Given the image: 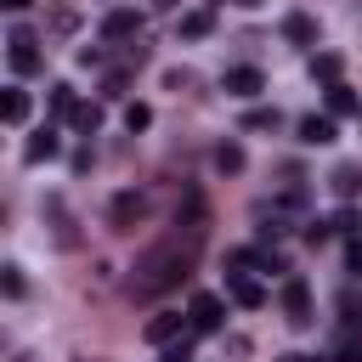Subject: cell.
<instances>
[{
	"label": "cell",
	"instance_id": "obj_23",
	"mask_svg": "<svg viewBox=\"0 0 362 362\" xmlns=\"http://www.w3.org/2000/svg\"><path fill=\"white\" fill-rule=\"evenodd\" d=\"M243 124H249V130H266V124H277V113H272V107H255V113H243Z\"/></svg>",
	"mask_w": 362,
	"mask_h": 362
},
{
	"label": "cell",
	"instance_id": "obj_26",
	"mask_svg": "<svg viewBox=\"0 0 362 362\" xmlns=\"http://www.w3.org/2000/svg\"><path fill=\"white\" fill-rule=\"evenodd\" d=\"M334 362H362V339H356V334H351V339H345V345H339V356H334Z\"/></svg>",
	"mask_w": 362,
	"mask_h": 362
},
{
	"label": "cell",
	"instance_id": "obj_32",
	"mask_svg": "<svg viewBox=\"0 0 362 362\" xmlns=\"http://www.w3.org/2000/svg\"><path fill=\"white\" fill-rule=\"evenodd\" d=\"M283 362H305V356H283Z\"/></svg>",
	"mask_w": 362,
	"mask_h": 362
},
{
	"label": "cell",
	"instance_id": "obj_22",
	"mask_svg": "<svg viewBox=\"0 0 362 362\" xmlns=\"http://www.w3.org/2000/svg\"><path fill=\"white\" fill-rule=\"evenodd\" d=\"M124 124H130V130H147V124H153V107H147V102H130V107H124Z\"/></svg>",
	"mask_w": 362,
	"mask_h": 362
},
{
	"label": "cell",
	"instance_id": "obj_28",
	"mask_svg": "<svg viewBox=\"0 0 362 362\" xmlns=\"http://www.w3.org/2000/svg\"><path fill=\"white\" fill-rule=\"evenodd\" d=\"M328 232H334V226H328V221H305V243H322V238H328Z\"/></svg>",
	"mask_w": 362,
	"mask_h": 362
},
{
	"label": "cell",
	"instance_id": "obj_2",
	"mask_svg": "<svg viewBox=\"0 0 362 362\" xmlns=\"http://www.w3.org/2000/svg\"><path fill=\"white\" fill-rule=\"evenodd\" d=\"M6 45H11V51H6V57H11V74H40V62H45V57H40L34 28H23V23H17V28L6 34Z\"/></svg>",
	"mask_w": 362,
	"mask_h": 362
},
{
	"label": "cell",
	"instance_id": "obj_11",
	"mask_svg": "<svg viewBox=\"0 0 362 362\" xmlns=\"http://www.w3.org/2000/svg\"><path fill=\"white\" fill-rule=\"evenodd\" d=\"M283 34H288L294 45H317V23H311L305 11H294V17H283Z\"/></svg>",
	"mask_w": 362,
	"mask_h": 362
},
{
	"label": "cell",
	"instance_id": "obj_25",
	"mask_svg": "<svg viewBox=\"0 0 362 362\" xmlns=\"http://www.w3.org/2000/svg\"><path fill=\"white\" fill-rule=\"evenodd\" d=\"M164 362H192V345H187V339H170V345H164Z\"/></svg>",
	"mask_w": 362,
	"mask_h": 362
},
{
	"label": "cell",
	"instance_id": "obj_17",
	"mask_svg": "<svg viewBox=\"0 0 362 362\" xmlns=\"http://www.w3.org/2000/svg\"><path fill=\"white\" fill-rule=\"evenodd\" d=\"M23 158H28V164H40V158H57V136H51V130H40V136L23 147Z\"/></svg>",
	"mask_w": 362,
	"mask_h": 362
},
{
	"label": "cell",
	"instance_id": "obj_9",
	"mask_svg": "<svg viewBox=\"0 0 362 362\" xmlns=\"http://www.w3.org/2000/svg\"><path fill=\"white\" fill-rule=\"evenodd\" d=\"M147 339H153V345H170V339H181V317H175V311H158V317H147Z\"/></svg>",
	"mask_w": 362,
	"mask_h": 362
},
{
	"label": "cell",
	"instance_id": "obj_5",
	"mask_svg": "<svg viewBox=\"0 0 362 362\" xmlns=\"http://www.w3.org/2000/svg\"><path fill=\"white\" fill-rule=\"evenodd\" d=\"M226 294H232L243 311H260V305H266V288H260V283H255L243 266H238V272H226Z\"/></svg>",
	"mask_w": 362,
	"mask_h": 362
},
{
	"label": "cell",
	"instance_id": "obj_21",
	"mask_svg": "<svg viewBox=\"0 0 362 362\" xmlns=\"http://www.w3.org/2000/svg\"><path fill=\"white\" fill-rule=\"evenodd\" d=\"M74 124H79V130L90 136V130L102 124V107H96V102H79V113H74Z\"/></svg>",
	"mask_w": 362,
	"mask_h": 362
},
{
	"label": "cell",
	"instance_id": "obj_30",
	"mask_svg": "<svg viewBox=\"0 0 362 362\" xmlns=\"http://www.w3.org/2000/svg\"><path fill=\"white\" fill-rule=\"evenodd\" d=\"M0 6H6V11H23V6H34V0H0Z\"/></svg>",
	"mask_w": 362,
	"mask_h": 362
},
{
	"label": "cell",
	"instance_id": "obj_33",
	"mask_svg": "<svg viewBox=\"0 0 362 362\" xmlns=\"http://www.w3.org/2000/svg\"><path fill=\"white\" fill-rule=\"evenodd\" d=\"M238 6H260V0H238Z\"/></svg>",
	"mask_w": 362,
	"mask_h": 362
},
{
	"label": "cell",
	"instance_id": "obj_27",
	"mask_svg": "<svg viewBox=\"0 0 362 362\" xmlns=\"http://www.w3.org/2000/svg\"><path fill=\"white\" fill-rule=\"evenodd\" d=\"M334 232H351V238H356V209H339V215H334Z\"/></svg>",
	"mask_w": 362,
	"mask_h": 362
},
{
	"label": "cell",
	"instance_id": "obj_15",
	"mask_svg": "<svg viewBox=\"0 0 362 362\" xmlns=\"http://www.w3.org/2000/svg\"><path fill=\"white\" fill-rule=\"evenodd\" d=\"M215 170H221V175H238V170H243V147H238V141H221V147H215Z\"/></svg>",
	"mask_w": 362,
	"mask_h": 362
},
{
	"label": "cell",
	"instance_id": "obj_7",
	"mask_svg": "<svg viewBox=\"0 0 362 362\" xmlns=\"http://www.w3.org/2000/svg\"><path fill=\"white\" fill-rule=\"evenodd\" d=\"M221 85H226V96H260L266 90V74L260 68H226Z\"/></svg>",
	"mask_w": 362,
	"mask_h": 362
},
{
	"label": "cell",
	"instance_id": "obj_1",
	"mask_svg": "<svg viewBox=\"0 0 362 362\" xmlns=\"http://www.w3.org/2000/svg\"><path fill=\"white\" fill-rule=\"evenodd\" d=\"M187 232H170L164 243H153L141 260H136V277H130V294H141V300H153V294H164V288H175L187 272H192V255H198V238H204V226H198V215L192 221H181Z\"/></svg>",
	"mask_w": 362,
	"mask_h": 362
},
{
	"label": "cell",
	"instance_id": "obj_12",
	"mask_svg": "<svg viewBox=\"0 0 362 362\" xmlns=\"http://www.w3.org/2000/svg\"><path fill=\"white\" fill-rule=\"evenodd\" d=\"M339 113H362V102H356L351 85H328V119H339Z\"/></svg>",
	"mask_w": 362,
	"mask_h": 362
},
{
	"label": "cell",
	"instance_id": "obj_6",
	"mask_svg": "<svg viewBox=\"0 0 362 362\" xmlns=\"http://www.w3.org/2000/svg\"><path fill=\"white\" fill-rule=\"evenodd\" d=\"M141 215H147V198H141V192H119V198H113V209H107V221H113L119 232H130Z\"/></svg>",
	"mask_w": 362,
	"mask_h": 362
},
{
	"label": "cell",
	"instance_id": "obj_19",
	"mask_svg": "<svg viewBox=\"0 0 362 362\" xmlns=\"http://www.w3.org/2000/svg\"><path fill=\"white\" fill-rule=\"evenodd\" d=\"M334 192H339V198H356V192H362V170H351V164L334 170Z\"/></svg>",
	"mask_w": 362,
	"mask_h": 362
},
{
	"label": "cell",
	"instance_id": "obj_24",
	"mask_svg": "<svg viewBox=\"0 0 362 362\" xmlns=\"http://www.w3.org/2000/svg\"><path fill=\"white\" fill-rule=\"evenodd\" d=\"M0 288L17 300V294H23V272H17V266H6V272H0Z\"/></svg>",
	"mask_w": 362,
	"mask_h": 362
},
{
	"label": "cell",
	"instance_id": "obj_31",
	"mask_svg": "<svg viewBox=\"0 0 362 362\" xmlns=\"http://www.w3.org/2000/svg\"><path fill=\"white\" fill-rule=\"evenodd\" d=\"M147 6H175V0H147Z\"/></svg>",
	"mask_w": 362,
	"mask_h": 362
},
{
	"label": "cell",
	"instance_id": "obj_4",
	"mask_svg": "<svg viewBox=\"0 0 362 362\" xmlns=\"http://www.w3.org/2000/svg\"><path fill=\"white\" fill-rule=\"evenodd\" d=\"M283 317H288V328H311V288H305V277H283Z\"/></svg>",
	"mask_w": 362,
	"mask_h": 362
},
{
	"label": "cell",
	"instance_id": "obj_20",
	"mask_svg": "<svg viewBox=\"0 0 362 362\" xmlns=\"http://www.w3.org/2000/svg\"><path fill=\"white\" fill-rule=\"evenodd\" d=\"M209 34V11H187L181 17V40H204Z\"/></svg>",
	"mask_w": 362,
	"mask_h": 362
},
{
	"label": "cell",
	"instance_id": "obj_16",
	"mask_svg": "<svg viewBox=\"0 0 362 362\" xmlns=\"http://www.w3.org/2000/svg\"><path fill=\"white\" fill-rule=\"evenodd\" d=\"M51 113H57V119H74V113H79L74 85H51Z\"/></svg>",
	"mask_w": 362,
	"mask_h": 362
},
{
	"label": "cell",
	"instance_id": "obj_8",
	"mask_svg": "<svg viewBox=\"0 0 362 362\" xmlns=\"http://www.w3.org/2000/svg\"><path fill=\"white\" fill-rule=\"evenodd\" d=\"M187 317H192V328H198V334H215V328H221V300H215V294H192Z\"/></svg>",
	"mask_w": 362,
	"mask_h": 362
},
{
	"label": "cell",
	"instance_id": "obj_29",
	"mask_svg": "<svg viewBox=\"0 0 362 362\" xmlns=\"http://www.w3.org/2000/svg\"><path fill=\"white\" fill-rule=\"evenodd\" d=\"M345 266H351V272H362V238H351V249H345Z\"/></svg>",
	"mask_w": 362,
	"mask_h": 362
},
{
	"label": "cell",
	"instance_id": "obj_3",
	"mask_svg": "<svg viewBox=\"0 0 362 362\" xmlns=\"http://www.w3.org/2000/svg\"><path fill=\"white\" fill-rule=\"evenodd\" d=\"M141 28H147V17H141L136 6H113V11L102 17V40H113V45H124V40H141Z\"/></svg>",
	"mask_w": 362,
	"mask_h": 362
},
{
	"label": "cell",
	"instance_id": "obj_18",
	"mask_svg": "<svg viewBox=\"0 0 362 362\" xmlns=\"http://www.w3.org/2000/svg\"><path fill=\"white\" fill-rule=\"evenodd\" d=\"M51 28H57V34H74V28H79V11H74L68 0H57V6H51Z\"/></svg>",
	"mask_w": 362,
	"mask_h": 362
},
{
	"label": "cell",
	"instance_id": "obj_13",
	"mask_svg": "<svg viewBox=\"0 0 362 362\" xmlns=\"http://www.w3.org/2000/svg\"><path fill=\"white\" fill-rule=\"evenodd\" d=\"M0 119H6V124H23V119H28V90H6V96H0Z\"/></svg>",
	"mask_w": 362,
	"mask_h": 362
},
{
	"label": "cell",
	"instance_id": "obj_10",
	"mask_svg": "<svg viewBox=\"0 0 362 362\" xmlns=\"http://www.w3.org/2000/svg\"><path fill=\"white\" fill-rule=\"evenodd\" d=\"M300 141H305V147H328V141H334V119H317V113L300 119Z\"/></svg>",
	"mask_w": 362,
	"mask_h": 362
},
{
	"label": "cell",
	"instance_id": "obj_14",
	"mask_svg": "<svg viewBox=\"0 0 362 362\" xmlns=\"http://www.w3.org/2000/svg\"><path fill=\"white\" fill-rule=\"evenodd\" d=\"M339 68H345V62H339L334 51H317V57H311V74H317L322 85H339Z\"/></svg>",
	"mask_w": 362,
	"mask_h": 362
}]
</instances>
